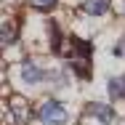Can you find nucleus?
<instances>
[{"label": "nucleus", "instance_id": "11", "mask_svg": "<svg viewBox=\"0 0 125 125\" xmlns=\"http://www.w3.org/2000/svg\"><path fill=\"white\" fill-rule=\"evenodd\" d=\"M115 53H117V56H125V37H123V45H117V48H115Z\"/></svg>", "mask_w": 125, "mask_h": 125}, {"label": "nucleus", "instance_id": "4", "mask_svg": "<svg viewBox=\"0 0 125 125\" xmlns=\"http://www.w3.org/2000/svg\"><path fill=\"white\" fill-rule=\"evenodd\" d=\"M83 11L91 16H101L109 11V0H83Z\"/></svg>", "mask_w": 125, "mask_h": 125}, {"label": "nucleus", "instance_id": "10", "mask_svg": "<svg viewBox=\"0 0 125 125\" xmlns=\"http://www.w3.org/2000/svg\"><path fill=\"white\" fill-rule=\"evenodd\" d=\"M75 43V51L80 56H91V43H83V40H72Z\"/></svg>", "mask_w": 125, "mask_h": 125}, {"label": "nucleus", "instance_id": "6", "mask_svg": "<svg viewBox=\"0 0 125 125\" xmlns=\"http://www.w3.org/2000/svg\"><path fill=\"white\" fill-rule=\"evenodd\" d=\"M109 96L112 99H125V77L109 80Z\"/></svg>", "mask_w": 125, "mask_h": 125}, {"label": "nucleus", "instance_id": "2", "mask_svg": "<svg viewBox=\"0 0 125 125\" xmlns=\"http://www.w3.org/2000/svg\"><path fill=\"white\" fill-rule=\"evenodd\" d=\"M21 80H24L27 85H37V83L45 80V69H40V67L32 64V61H24V64H21Z\"/></svg>", "mask_w": 125, "mask_h": 125}, {"label": "nucleus", "instance_id": "3", "mask_svg": "<svg viewBox=\"0 0 125 125\" xmlns=\"http://www.w3.org/2000/svg\"><path fill=\"white\" fill-rule=\"evenodd\" d=\"M85 112H88V115H93V117H99L104 125L115 120V112H112V106H106V104H96V101H93V104H88V106H85Z\"/></svg>", "mask_w": 125, "mask_h": 125}, {"label": "nucleus", "instance_id": "1", "mask_svg": "<svg viewBox=\"0 0 125 125\" xmlns=\"http://www.w3.org/2000/svg\"><path fill=\"white\" fill-rule=\"evenodd\" d=\"M37 115H40V120H43L45 125H67V120H69L67 106L59 104V101H53V99H45V101H43L40 109H37Z\"/></svg>", "mask_w": 125, "mask_h": 125}, {"label": "nucleus", "instance_id": "7", "mask_svg": "<svg viewBox=\"0 0 125 125\" xmlns=\"http://www.w3.org/2000/svg\"><path fill=\"white\" fill-rule=\"evenodd\" d=\"M72 69H75L77 77H83V80H88V77H91V67H88V61H83V59H77L75 64H72Z\"/></svg>", "mask_w": 125, "mask_h": 125}, {"label": "nucleus", "instance_id": "8", "mask_svg": "<svg viewBox=\"0 0 125 125\" xmlns=\"http://www.w3.org/2000/svg\"><path fill=\"white\" fill-rule=\"evenodd\" d=\"M13 37H16V29L11 21H3V45H11L13 43Z\"/></svg>", "mask_w": 125, "mask_h": 125}, {"label": "nucleus", "instance_id": "9", "mask_svg": "<svg viewBox=\"0 0 125 125\" xmlns=\"http://www.w3.org/2000/svg\"><path fill=\"white\" fill-rule=\"evenodd\" d=\"M29 3H32L37 11H51V8L56 5V0H29Z\"/></svg>", "mask_w": 125, "mask_h": 125}, {"label": "nucleus", "instance_id": "5", "mask_svg": "<svg viewBox=\"0 0 125 125\" xmlns=\"http://www.w3.org/2000/svg\"><path fill=\"white\" fill-rule=\"evenodd\" d=\"M11 112H13V120H16L19 125H24L27 120H29V106H27V101H21V99H13Z\"/></svg>", "mask_w": 125, "mask_h": 125}]
</instances>
